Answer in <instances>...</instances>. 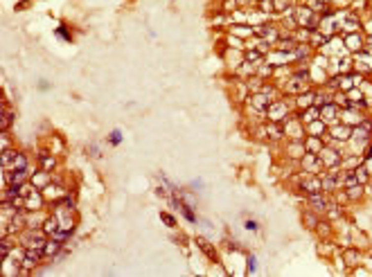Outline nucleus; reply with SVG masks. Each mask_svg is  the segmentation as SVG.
Here are the masks:
<instances>
[{
  "label": "nucleus",
  "mask_w": 372,
  "mask_h": 277,
  "mask_svg": "<svg viewBox=\"0 0 372 277\" xmlns=\"http://www.w3.org/2000/svg\"><path fill=\"white\" fill-rule=\"evenodd\" d=\"M359 250H345V261H347V266H354V264H359Z\"/></svg>",
  "instance_id": "obj_43"
},
{
  "label": "nucleus",
  "mask_w": 372,
  "mask_h": 277,
  "mask_svg": "<svg viewBox=\"0 0 372 277\" xmlns=\"http://www.w3.org/2000/svg\"><path fill=\"white\" fill-rule=\"evenodd\" d=\"M41 230L45 232L48 237H52L54 232L59 230V218H57V214H45V221H43V225H41Z\"/></svg>",
  "instance_id": "obj_25"
},
{
  "label": "nucleus",
  "mask_w": 372,
  "mask_h": 277,
  "mask_svg": "<svg viewBox=\"0 0 372 277\" xmlns=\"http://www.w3.org/2000/svg\"><path fill=\"white\" fill-rule=\"evenodd\" d=\"M330 135L336 142H347L352 135V126H347V124H343V122H336L330 126Z\"/></svg>",
  "instance_id": "obj_15"
},
{
  "label": "nucleus",
  "mask_w": 372,
  "mask_h": 277,
  "mask_svg": "<svg viewBox=\"0 0 372 277\" xmlns=\"http://www.w3.org/2000/svg\"><path fill=\"white\" fill-rule=\"evenodd\" d=\"M30 181H32V185H34V187H38V189H45V187H48L50 183H52V174L38 167V169L32 174V178H30Z\"/></svg>",
  "instance_id": "obj_17"
},
{
  "label": "nucleus",
  "mask_w": 372,
  "mask_h": 277,
  "mask_svg": "<svg viewBox=\"0 0 372 277\" xmlns=\"http://www.w3.org/2000/svg\"><path fill=\"white\" fill-rule=\"evenodd\" d=\"M197 244H199V248H201V250L205 252L207 257H212V259H217V252H214V248H212V246H210V244H207V241L203 239V237H199V239H197Z\"/></svg>",
  "instance_id": "obj_38"
},
{
  "label": "nucleus",
  "mask_w": 372,
  "mask_h": 277,
  "mask_svg": "<svg viewBox=\"0 0 372 277\" xmlns=\"http://www.w3.org/2000/svg\"><path fill=\"white\" fill-rule=\"evenodd\" d=\"M304 149H307L309 154H320V151L325 149L323 138H316V135H307V138H304Z\"/></svg>",
  "instance_id": "obj_24"
},
{
  "label": "nucleus",
  "mask_w": 372,
  "mask_h": 277,
  "mask_svg": "<svg viewBox=\"0 0 372 277\" xmlns=\"http://www.w3.org/2000/svg\"><path fill=\"white\" fill-rule=\"evenodd\" d=\"M244 61H248V63H253V65H260L262 61H264V54L257 52L255 48H246L244 50Z\"/></svg>",
  "instance_id": "obj_30"
},
{
  "label": "nucleus",
  "mask_w": 372,
  "mask_h": 277,
  "mask_svg": "<svg viewBox=\"0 0 372 277\" xmlns=\"http://www.w3.org/2000/svg\"><path fill=\"white\" fill-rule=\"evenodd\" d=\"M72 232H74V230H66V228H59L57 232H54V235H52V239H57V241H61V244H66V241H68L70 237H72Z\"/></svg>",
  "instance_id": "obj_40"
},
{
  "label": "nucleus",
  "mask_w": 372,
  "mask_h": 277,
  "mask_svg": "<svg viewBox=\"0 0 372 277\" xmlns=\"http://www.w3.org/2000/svg\"><path fill=\"white\" fill-rule=\"evenodd\" d=\"M36 160H38V167H41V169H45V171H50V174L57 169V158H54L50 151H38Z\"/></svg>",
  "instance_id": "obj_19"
},
{
  "label": "nucleus",
  "mask_w": 372,
  "mask_h": 277,
  "mask_svg": "<svg viewBox=\"0 0 372 277\" xmlns=\"http://www.w3.org/2000/svg\"><path fill=\"white\" fill-rule=\"evenodd\" d=\"M228 34H233V36L237 38H244V41H248V38L255 36V32H253V25H248V23H230L228 25Z\"/></svg>",
  "instance_id": "obj_13"
},
{
  "label": "nucleus",
  "mask_w": 372,
  "mask_h": 277,
  "mask_svg": "<svg viewBox=\"0 0 372 277\" xmlns=\"http://www.w3.org/2000/svg\"><path fill=\"white\" fill-rule=\"evenodd\" d=\"M108 142H111V147H117V144L122 142V131H120V128L111 131V135H108Z\"/></svg>",
  "instance_id": "obj_44"
},
{
  "label": "nucleus",
  "mask_w": 372,
  "mask_h": 277,
  "mask_svg": "<svg viewBox=\"0 0 372 277\" xmlns=\"http://www.w3.org/2000/svg\"><path fill=\"white\" fill-rule=\"evenodd\" d=\"M307 154V149H304V140H287V144H284V155H287V160H296V162H300V158Z\"/></svg>",
  "instance_id": "obj_9"
},
{
  "label": "nucleus",
  "mask_w": 372,
  "mask_h": 277,
  "mask_svg": "<svg viewBox=\"0 0 372 277\" xmlns=\"http://www.w3.org/2000/svg\"><path fill=\"white\" fill-rule=\"evenodd\" d=\"M347 194V201L354 203V201H361L363 194H366V185H354V187H347L345 189Z\"/></svg>",
  "instance_id": "obj_31"
},
{
  "label": "nucleus",
  "mask_w": 372,
  "mask_h": 277,
  "mask_svg": "<svg viewBox=\"0 0 372 277\" xmlns=\"http://www.w3.org/2000/svg\"><path fill=\"white\" fill-rule=\"evenodd\" d=\"M352 61H354V72L363 77H372V48H363L361 52H354Z\"/></svg>",
  "instance_id": "obj_3"
},
{
  "label": "nucleus",
  "mask_w": 372,
  "mask_h": 277,
  "mask_svg": "<svg viewBox=\"0 0 372 277\" xmlns=\"http://www.w3.org/2000/svg\"><path fill=\"white\" fill-rule=\"evenodd\" d=\"M282 126H284V133H287V140H304L307 138V131H304V124L300 122V115H298V111H291L284 118V122H282Z\"/></svg>",
  "instance_id": "obj_2"
},
{
  "label": "nucleus",
  "mask_w": 372,
  "mask_h": 277,
  "mask_svg": "<svg viewBox=\"0 0 372 277\" xmlns=\"http://www.w3.org/2000/svg\"><path fill=\"white\" fill-rule=\"evenodd\" d=\"M307 205H309V210H314V212H318V214H325V210L330 205V196L325 192L307 194Z\"/></svg>",
  "instance_id": "obj_12"
},
{
  "label": "nucleus",
  "mask_w": 372,
  "mask_h": 277,
  "mask_svg": "<svg viewBox=\"0 0 372 277\" xmlns=\"http://www.w3.org/2000/svg\"><path fill=\"white\" fill-rule=\"evenodd\" d=\"M366 48H372V34H368L366 36Z\"/></svg>",
  "instance_id": "obj_50"
},
{
  "label": "nucleus",
  "mask_w": 372,
  "mask_h": 277,
  "mask_svg": "<svg viewBox=\"0 0 372 277\" xmlns=\"http://www.w3.org/2000/svg\"><path fill=\"white\" fill-rule=\"evenodd\" d=\"M38 88H41V91H48L50 84H48V81H38Z\"/></svg>",
  "instance_id": "obj_49"
},
{
  "label": "nucleus",
  "mask_w": 372,
  "mask_h": 277,
  "mask_svg": "<svg viewBox=\"0 0 372 277\" xmlns=\"http://www.w3.org/2000/svg\"><path fill=\"white\" fill-rule=\"evenodd\" d=\"M303 221H304V225H307L309 230H316V228H318V223H320V214L314 212V210H304V212H303Z\"/></svg>",
  "instance_id": "obj_28"
},
{
  "label": "nucleus",
  "mask_w": 372,
  "mask_h": 277,
  "mask_svg": "<svg viewBox=\"0 0 372 277\" xmlns=\"http://www.w3.org/2000/svg\"><path fill=\"white\" fill-rule=\"evenodd\" d=\"M330 101H334V92H330L327 88H323L320 86L318 91H316V95H314V106H325V104H330Z\"/></svg>",
  "instance_id": "obj_26"
},
{
  "label": "nucleus",
  "mask_w": 372,
  "mask_h": 277,
  "mask_svg": "<svg viewBox=\"0 0 372 277\" xmlns=\"http://www.w3.org/2000/svg\"><path fill=\"white\" fill-rule=\"evenodd\" d=\"M298 45L296 38H280V41L275 43V50H282V52H293Z\"/></svg>",
  "instance_id": "obj_33"
},
{
  "label": "nucleus",
  "mask_w": 372,
  "mask_h": 277,
  "mask_svg": "<svg viewBox=\"0 0 372 277\" xmlns=\"http://www.w3.org/2000/svg\"><path fill=\"white\" fill-rule=\"evenodd\" d=\"M343 36V43H345V50L350 54L354 52H361L366 48V36L361 32H350V34H340Z\"/></svg>",
  "instance_id": "obj_7"
},
{
  "label": "nucleus",
  "mask_w": 372,
  "mask_h": 277,
  "mask_svg": "<svg viewBox=\"0 0 372 277\" xmlns=\"http://www.w3.org/2000/svg\"><path fill=\"white\" fill-rule=\"evenodd\" d=\"M14 155H16V149H2V169H5V171L11 169Z\"/></svg>",
  "instance_id": "obj_37"
},
{
  "label": "nucleus",
  "mask_w": 372,
  "mask_h": 277,
  "mask_svg": "<svg viewBox=\"0 0 372 277\" xmlns=\"http://www.w3.org/2000/svg\"><path fill=\"white\" fill-rule=\"evenodd\" d=\"M255 7L260 11H264V14H273V11H275V9H273V0H257Z\"/></svg>",
  "instance_id": "obj_42"
},
{
  "label": "nucleus",
  "mask_w": 372,
  "mask_h": 277,
  "mask_svg": "<svg viewBox=\"0 0 372 277\" xmlns=\"http://www.w3.org/2000/svg\"><path fill=\"white\" fill-rule=\"evenodd\" d=\"M354 174H356V181H359V185H368V183L372 181V176H370V174H368V169H366V167H363V165H359V167H356V169H354Z\"/></svg>",
  "instance_id": "obj_36"
},
{
  "label": "nucleus",
  "mask_w": 372,
  "mask_h": 277,
  "mask_svg": "<svg viewBox=\"0 0 372 277\" xmlns=\"http://www.w3.org/2000/svg\"><path fill=\"white\" fill-rule=\"evenodd\" d=\"M43 205H45V196H43V192L38 187H34L32 192L25 196V210L27 212H41Z\"/></svg>",
  "instance_id": "obj_11"
},
{
  "label": "nucleus",
  "mask_w": 372,
  "mask_h": 277,
  "mask_svg": "<svg viewBox=\"0 0 372 277\" xmlns=\"http://www.w3.org/2000/svg\"><path fill=\"white\" fill-rule=\"evenodd\" d=\"M359 165H363V155L361 154H345L343 155V162H340V167L345 171H354Z\"/></svg>",
  "instance_id": "obj_23"
},
{
  "label": "nucleus",
  "mask_w": 372,
  "mask_h": 277,
  "mask_svg": "<svg viewBox=\"0 0 372 277\" xmlns=\"http://www.w3.org/2000/svg\"><path fill=\"white\" fill-rule=\"evenodd\" d=\"M291 7H293L291 0H273V9H275V11H282V14H284L287 9H291Z\"/></svg>",
  "instance_id": "obj_41"
},
{
  "label": "nucleus",
  "mask_w": 372,
  "mask_h": 277,
  "mask_svg": "<svg viewBox=\"0 0 372 277\" xmlns=\"http://www.w3.org/2000/svg\"><path fill=\"white\" fill-rule=\"evenodd\" d=\"M273 97L271 95H266L264 91H260V92H250L248 95V106L253 108V111L260 115V118H266V111H269V106L273 104Z\"/></svg>",
  "instance_id": "obj_4"
},
{
  "label": "nucleus",
  "mask_w": 372,
  "mask_h": 277,
  "mask_svg": "<svg viewBox=\"0 0 372 277\" xmlns=\"http://www.w3.org/2000/svg\"><path fill=\"white\" fill-rule=\"evenodd\" d=\"M298 115H300V122L303 124H309V122H314V120L320 118V108L309 106V108H304V111H298Z\"/></svg>",
  "instance_id": "obj_27"
},
{
  "label": "nucleus",
  "mask_w": 372,
  "mask_h": 277,
  "mask_svg": "<svg viewBox=\"0 0 372 277\" xmlns=\"http://www.w3.org/2000/svg\"><path fill=\"white\" fill-rule=\"evenodd\" d=\"M293 38H296L298 43H309V36H311V30H307V27H296L293 30Z\"/></svg>",
  "instance_id": "obj_34"
},
{
  "label": "nucleus",
  "mask_w": 372,
  "mask_h": 277,
  "mask_svg": "<svg viewBox=\"0 0 372 277\" xmlns=\"http://www.w3.org/2000/svg\"><path fill=\"white\" fill-rule=\"evenodd\" d=\"M48 239L50 237L41 228H25L23 232H18V244L23 248H43Z\"/></svg>",
  "instance_id": "obj_1"
},
{
  "label": "nucleus",
  "mask_w": 372,
  "mask_h": 277,
  "mask_svg": "<svg viewBox=\"0 0 372 277\" xmlns=\"http://www.w3.org/2000/svg\"><path fill=\"white\" fill-rule=\"evenodd\" d=\"M318 155L323 160L325 169H334V167H340V162H343V151L338 147H325Z\"/></svg>",
  "instance_id": "obj_5"
},
{
  "label": "nucleus",
  "mask_w": 372,
  "mask_h": 277,
  "mask_svg": "<svg viewBox=\"0 0 372 277\" xmlns=\"http://www.w3.org/2000/svg\"><path fill=\"white\" fill-rule=\"evenodd\" d=\"M363 167H366V169H368V174H370V176H372V155H370V158H366V160H363Z\"/></svg>",
  "instance_id": "obj_48"
},
{
  "label": "nucleus",
  "mask_w": 372,
  "mask_h": 277,
  "mask_svg": "<svg viewBox=\"0 0 372 277\" xmlns=\"http://www.w3.org/2000/svg\"><path fill=\"white\" fill-rule=\"evenodd\" d=\"M266 135L271 142H282L287 140V133H284V126L280 122H266Z\"/></svg>",
  "instance_id": "obj_16"
},
{
  "label": "nucleus",
  "mask_w": 372,
  "mask_h": 277,
  "mask_svg": "<svg viewBox=\"0 0 372 277\" xmlns=\"http://www.w3.org/2000/svg\"><path fill=\"white\" fill-rule=\"evenodd\" d=\"M11 122H14V111H9L7 106H2V122H0V128H2V131H9Z\"/></svg>",
  "instance_id": "obj_35"
},
{
  "label": "nucleus",
  "mask_w": 372,
  "mask_h": 277,
  "mask_svg": "<svg viewBox=\"0 0 372 277\" xmlns=\"http://www.w3.org/2000/svg\"><path fill=\"white\" fill-rule=\"evenodd\" d=\"M246 230H253V232H255V230H257V221H253V218H248V221H246Z\"/></svg>",
  "instance_id": "obj_47"
},
{
  "label": "nucleus",
  "mask_w": 372,
  "mask_h": 277,
  "mask_svg": "<svg viewBox=\"0 0 372 277\" xmlns=\"http://www.w3.org/2000/svg\"><path fill=\"white\" fill-rule=\"evenodd\" d=\"M27 167H30V155H27L25 151H16L14 162H11V169H27Z\"/></svg>",
  "instance_id": "obj_29"
},
{
  "label": "nucleus",
  "mask_w": 372,
  "mask_h": 277,
  "mask_svg": "<svg viewBox=\"0 0 372 277\" xmlns=\"http://www.w3.org/2000/svg\"><path fill=\"white\" fill-rule=\"evenodd\" d=\"M57 34L59 38H61V41H66V43H72V34H70V27L68 25H59L57 27Z\"/></svg>",
  "instance_id": "obj_39"
},
{
  "label": "nucleus",
  "mask_w": 372,
  "mask_h": 277,
  "mask_svg": "<svg viewBox=\"0 0 372 277\" xmlns=\"http://www.w3.org/2000/svg\"><path fill=\"white\" fill-rule=\"evenodd\" d=\"M300 169L307 171V174H323L325 171V165L323 160H320L318 154H304L303 158H300Z\"/></svg>",
  "instance_id": "obj_6"
},
{
  "label": "nucleus",
  "mask_w": 372,
  "mask_h": 277,
  "mask_svg": "<svg viewBox=\"0 0 372 277\" xmlns=\"http://www.w3.org/2000/svg\"><path fill=\"white\" fill-rule=\"evenodd\" d=\"M366 115H370V113H363V111H359V108H352V106L340 108V122L347 124V126H356V124H361Z\"/></svg>",
  "instance_id": "obj_10"
},
{
  "label": "nucleus",
  "mask_w": 372,
  "mask_h": 277,
  "mask_svg": "<svg viewBox=\"0 0 372 277\" xmlns=\"http://www.w3.org/2000/svg\"><path fill=\"white\" fill-rule=\"evenodd\" d=\"M314 52L316 50L309 45V43H298L296 45V50H293V59L298 61V63H309L311 61V57H314Z\"/></svg>",
  "instance_id": "obj_14"
},
{
  "label": "nucleus",
  "mask_w": 372,
  "mask_h": 277,
  "mask_svg": "<svg viewBox=\"0 0 372 277\" xmlns=\"http://www.w3.org/2000/svg\"><path fill=\"white\" fill-rule=\"evenodd\" d=\"M248 271L250 273L257 271V261H255V257H253V255H248Z\"/></svg>",
  "instance_id": "obj_46"
},
{
  "label": "nucleus",
  "mask_w": 372,
  "mask_h": 277,
  "mask_svg": "<svg viewBox=\"0 0 372 277\" xmlns=\"http://www.w3.org/2000/svg\"><path fill=\"white\" fill-rule=\"evenodd\" d=\"M160 218H163V223L167 228H176V216H171L169 212H160Z\"/></svg>",
  "instance_id": "obj_45"
},
{
  "label": "nucleus",
  "mask_w": 372,
  "mask_h": 277,
  "mask_svg": "<svg viewBox=\"0 0 372 277\" xmlns=\"http://www.w3.org/2000/svg\"><path fill=\"white\" fill-rule=\"evenodd\" d=\"M304 131H307V135H316V138H323L327 131H330V126L323 122V120H314V122H309L304 124Z\"/></svg>",
  "instance_id": "obj_20"
},
{
  "label": "nucleus",
  "mask_w": 372,
  "mask_h": 277,
  "mask_svg": "<svg viewBox=\"0 0 372 277\" xmlns=\"http://www.w3.org/2000/svg\"><path fill=\"white\" fill-rule=\"evenodd\" d=\"M320 120H323L327 126H332V124L340 122V106L336 104V101H330V104L320 106Z\"/></svg>",
  "instance_id": "obj_8"
},
{
  "label": "nucleus",
  "mask_w": 372,
  "mask_h": 277,
  "mask_svg": "<svg viewBox=\"0 0 372 277\" xmlns=\"http://www.w3.org/2000/svg\"><path fill=\"white\" fill-rule=\"evenodd\" d=\"M330 38L332 36H327L325 32H320V30H311V36H309V45L314 50H320V48H325L327 43H330Z\"/></svg>",
  "instance_id": "obj_22"
},
{
  "label": "nucleus",
  "mask_w": 372,
  "mask_h": 277,
  "mask_svg": "<svg viewBox=\"0 0 372 277\" xmlns=\"http://www.w3.org/2000/svg\"><path fill=\"white\" fill-rule=\"evenodd\" d=\"M255 75H257V77H262V79H271V77L275 75V68H273L271 63H266V61H262V63L257 65Z\"/></svg>",
  "instance_id": "obj_32"
},
{
  "label": "nucleus",
  "mask_w": 372,
  "mask_h": 277,
  "mask_svg": "<svg viewBox=\"0 0 372 277\" xmlns=\"http://www.w3.org/2000/svg\"><path fill=\"white\" fill-rule=\"evenodd\" d=\"M61 250H64V244L50 237V239L45 241V246H43V257H45V259H54Z\"/></svg>",
  "instance_id": "obj_21"
},
{
  "label": "nucleus",
  "mask_w": 372,
  "mask_h": 277,
  "mask_svg": "<svg viewBox=\"0 0 372 277\" xmlns=\"http://www.w3.org/2000/svg\"><path fill=\"white\" fill-rule=\"evenodd\" d=\"M314 95H316V88H309V91L296 95V111H304V108L314 106Z\"/></svg>",
  "instance_id": "obj_18"
}]
</instances>
